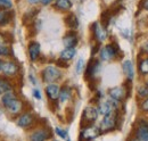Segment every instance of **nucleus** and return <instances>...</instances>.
I'll return each instance as SVG.
<instances>
[{
    "label": "nucleus",
    "instance_id": "obj_1",
    "mask_svg": "<svg viewBox=\"0 0 148 141\" xmlns=\"http://www.w3.org/2000/svg\"><path fill=\"white\" fill-rule=\"evenodd\" d=\"M2 104L9 110V113H12V114H18L21 112V109H22V106H23L22 103L16 98V96L10 91H8V92H6L3 94Z\"/></svg>",
    "mask_w": 148,
    "mask_h": 141
},
{
    "label": "nucleus",
    "instance_id": "obj_2",
    "mask_svg": "<svg viewBox=\"0 0 148 141\" xmlns=\"http://www.w3.org/2000/svg\"><path fill=\"white\" fill-rule=\"evenodd\" d=\"M60 72L59 70L55 67V66H48L46 67L43 72H42V77H43V81L46 82H55L57 81L59 77H60Z\"/></svg>",
    "mask_w": 148,
    "mask_h": 141
},
{
    "label": "nucleus",
    "instance_id": "obj_3",
    "mask_svg": "<svg viewBox=\"0 0 148 141\" xmlns=\"http://www.w3.org/2000/svg\"><path fill=\"white\" fill-rule=\"evenodd\" d=\"M115 125H116V118L112 113V114L106 115L104 117V120L101 121V124H100V129L103 131H110V130L115 127Z\"/></svg>",
    "mask_w": 148,
    "mask_h": 141
},
{
    "label": "nucleus",
    "instance_id": "obj_4",
    "mask_svg": "<svg viewBox=\"0 0 148 141\" xmlns=\"http://www.w3.org/2000/svg\"><path fill=\"white\" fill-rule=\"evenodd\" d=\"M0 70L6 75H15L18 70V66L13 62L7 63H0Z\"/></svg>",
    "mask_w": 148,
    "mask_h": 141
},
{
    "label": "nucleus",
    "instance_id": "obj_5",
    "mask_svg": "<svg viewBox=\"0 0 148 141\" xmlns=\"http://www.w3.org/2000/svg\"><path fill=\"white\" fill-rule=\"evenodd\" d=\"M137 140H148V123L146 121H140L138 130L136 132Z\"/></svg>",
    "mask_w": 148,
    "mask_h": 141
},
{
    "label": "nucleus",
    "instance_id": "obj_6",
    "mask_svg": "<svg viewBox=\"0 0 148 141\" xmlns=\"http://www.w3.org/2000/svg\"><path fill=\"white\" fill-rule=\"evenodd\" d=\"M99 129L95 127V126H89L87 129H84L81 133V138L86 139V140H92L95 138H97L99 136Z\"/></svg>",
    "mask_w": 148,
    "mask_h": 141
},
{
    "label": "nucleus",
    "instance_id": "obj_7",
    "mask_svg": "<svg viewBox=\"0 0 148 141\" xmlns=\"http://www.w3.org/2000/svg\"><path fill=\"white\" fill-rule=\"evenodd\" d=\"M116 51H117V49L115 48L114 44H107L105 48L101 49V51H100V57H101V59H104V60H110V59H112V58L116 55Z\"/></svg>",
    "mask_w": 148,
    "mask_h": 141
},
{
    "label": "nucleus",
    "instance_id": "obj_8",
    "mask_svg": "<svg viewBox=\"0 0 148 141\" xmlns=\"http://www.w3.org/2000/svg\"><path fill=\"white\" fill-rule=\"evenodd\" d=\"M98 117V109H96L95 107H87L84 109L83 113V118L88 122V123H92L97 120Z\"/></svg>",
    "mask_w": 148,
    "mask_h": 141
},
{
    "label": "nucleus",
    "instance_id": "obj_9",
    "mask_svg": "<svg viewBox=\"0 0 148 141\" xmlns=\"http://www.w3.org/2000/svg\"><path fill=\"white\" fill-rule=\"evenodd\" d=\"M93 32H95V35H96V38H97L98 41L106 40V38H107L106 29L104 26H101L99 23H95L93 24Z\"/></svg>",
    "mask_w": 148,
    "mask_h": 141
},
{
    "label": "nucleus",
    "instance_id": "obj_10",
    "mask_svg": "<svg viewBox=\"0 0 148 141\" xmlns=\"http://www.w3.org/2000/svg\"><path fill=\"white\" fill-rule=\"evenodd\" d=\"M59 91H60V89L56 84H49L46 88V93H47L48 98H50L51 100H56L59 98Z\"/></svg>",
    "mask_w": 148,
    "mask_h": 141
},
{
    "label": "nucleus",
    "instance_id": "obj_11",
    "mask_svg": "<svg viewBox=\"0 0 148 141\" xmlns=\"http://www.w3.org/2000/svg\"><path fill=\"white\" fill-rule=\"evenodd\" d=\"M110 96L112 97V99H114L115 101H120L124 98L125 96V92H124V89L121 88V87H115L110 90Z\"/></svg>",
    "mask_w": 148,
    "mask_h": 141
},
{
    "label": "nucleus",
    "instance_id": "obj_12",
    "mask_svg": "<svg viewBox=\"0 0 148 141\" xmlns=\"http://www.w3.org/2000/svg\"><path fill=\"white\" fill-rule=\"evenodd\" d=\"M29 53L31 60H37L40 55V44L38 42H31L29 46Z\"/></svg>",
    "mask_w": 148,
    "mask_h": 141
},
{
    "label": "nucleus",
    "instance_id": "obj_13",
    "mask_svg": "<svg viewBox=\"0 0 148 141\" xmlns=\"http://www.w3.org/2000/svg\"><path fill=\"white\" fill-rule=\"evenodd\" d=\"M99 62L98 60H91L90 63H89V65H88V67H87V77H93L96 74H97V72L99 70Z\"/></svg>",
    "mask_w": 148,
    "mask_h": 141
},
{
    "label": "nucleus",
    "instance_id": "obj_14",
    "mask_svg": "<svg viewBox=\"0 0 148 141\" xmlns=\"http://www.w3.org/2000/svg\"><path fill=\"white\" fill-rule=\"evenodd\" d=\"M63 43H64V46L66 48H74V46L77 43V36L73 32L72 33H69V34L64 38Z\"/></svg>",
    "mask_w": 148,
    "mask_h": 141
},
{
    "label": "nucleus",
    "instance_id": "obj_15",
    "mask_svg": "<svg viewBox=\"0 0 148 141\" xmlns=\"http://www.w3.org/2000/svg\"><path fill=\"white\" fill-rule=\"evenodd\" d=\"M33 122V116L31 115V114H29V113H26V114H23L21 117L18 118V124L19 126H22V127H27L29 125H31Z\"/></svg>",
    "mask_w": 148,
    "mask_h": 141
},
{
    "label": "nucleus",
    "instance_id": "obj_16",
    "mask_svg": "<svg viewBox=\"0 0 148 141\" xmlns=\"http://www.w3.org/2000/svg\"><path fill=\"white\" fill-rule=\"evenodd\" d=\"M50 137V133L47 131V130H39L37 132H34L32 136H31V140L34 141H41V140H46Z\"/></svg>",
    "mask_w": 148,
    "mask_h": 141
},
{
    "label": "nucleus",
    "instance_id": "obj_17",
    "mask_svg": "<svg viewBox=\"0 0 148 141\" xmlns=\"http://www.w3.org/2000/svg\"><path fill=\"white\" fill-rule=\"evenodd\" d=\"M113 105H112L111 103H103V104H100L99 106V108H98V113L99 114H101V115H104V116H106V115H110L113 113Z\"/></svg>",
    "mask_w": 148,
    "mask_h": 141
},
{
    "label": "nucleus",
    "instance_id": "obj_18",
    "mask_svg": "<svg viewBox=\"0 0 148 141\" xmlns=\"http://www.w3.org/2000/svg\"><path fill=\"white\" fill-rule=\"evenodd\" d=\"M123 72H124L125 76L129 80H132V77H133V65H132L131 60H125L123 63Z\"/></svg>",
    "mask_w": 148,
    "mask_h": 141
},
{
    "label": "nucleus",
    "instance_id": "obj_19",
    "mask_svg": "<svg viewBox=\"0 0 148 141\" xmlns=\"http://www.w3.org/2000/svg\"><path fill=\"white\" fill-rule=\"evenodd\" d=\"M75 49L74 48H66V49H64L62 53H60V59L62 60H71L72 58H73L74 56H75Z\"/></svg>",
    "mask_w": 148,
    "mask_h": 141
},
{
    "label": "nucleus",
    "instance_id": "obj_20",
    "mask_svg": "<svg viewBox=\"0 0 148 141\" xmlns=\"http://www.w3.org/2000/svg\"><path fill=\"white\" fill-rule=\"evenodd\" d=\"M72 7L71 0H56V8L60 10H69Z\"/></svg>",
    "mask_w": 148,
    "mask_h": 141
},
{
    "label": "nucleus",
    "instance_id": "obj_21",
    "mask_svg": "<svg viewBox=\"0 0 148 141\" xmlns=\"http://www.w3.org/2000/svg\"><path fill=\"white\" fill-rule=\"evenodd\" d=\"M70 97H71V90L67 88V87L63 88L59 91V100H60V103L67 101L70 99Z\"/></svg>",
    "mask_w": 148,
    "mask_h": 141
},
{
    "label": "nucleus",
    "instance_id": "obj_22",
    "mask_svg": "<svg viewBox=\"0 0 148 141\" xmlns=\"http://www.w3.org/2000/svg\"><path fill=\"white\" fill-rule=\"evenodd\" d=\"M66 24L71 27V29H76L79 26V21L75 15L73 14H70L67 17H66Z\"/></svg>",
    "mask_w": 148,
    "mask_h": 141
},
{
    "label": "nucleus",
    "instance_id": "obj_23",
    "mask_svg": "<svg viewBox=\"0 0 148 141\" xmlns=\"http://www.w3.org/2000/svg\"><path fill=\"white\" fill-rule=\"evenodd\" d=\"M12 13L10 12H0V25H3L6 23H9L12 19Z\"/></svg>",
    "mask_w": 148,
    "mask_h": 141
},
{
    "label": "nucleus",
    "instance_id": "obj_24",
    "mask_svg": "<svg viewBox=\"0 0 148 141\" xmlns=\"http://www.w3.org/2000/svg\"><path fill=\"white\" fill-rule=\"evenodd\" d=\"M12 90V86L7 80H0V94H3Z\"/></svg>",
    "mask_w": 148,
    "mask_h": 141
},
{
    "label": "nucleus",
    "instance_id": "obj_25",
    "mask_svg": "<svg viewBox=\"0 0 148 141\" xmlns=\"http://www.w3.org/2000/svg\"><path fill=\"white\" fill-rule=\"evenodd\" d=\"M139 70L141 74H148V58L143 60L139 65Z\"/></svg>",
    "mask_w": 148,
    "mask_h": 141
},
{
    "label": "nucleus",
    "instance_id": "obj_26",
    "mask_svg": "<svg viewBox=\"0 0 148 141\" xmlns=\"http://www.w3.org/2000/svg\"><path fill=\"white\" fill-rule=\"evenodd\" d=\"M138 94L141 98L148 97V86H140L138 88Z\"/></svg>",
    "mask_w": 148,
    "mask_h": 141
},
{
    "label": "nucleus",
    "instance_id": "obj_27",
    "mask_svg": "<svg viewBox=\"0 0 148 141\" xmlns=\"http://www.w3.org/2000/svg\"><path fill=\"white\" fill-rule=\"evenodd\" d=\"M13 7L12 0H0V8L1 9H9Z\"/></svg>",
    "mask_w": 148,
    "mask_h": 141
},
{
    "label": "nucleus",
    "instance_id": "obj_28",
    "mask_svg": "<svg viewBox=\"0 0 148 141\" xmlns=\"http://www.w3.org/2000/svg\"><path fill=\"white\" fill-rule=\"evenodd\" d=\"M83 68H84V60H83L82 58H80V59L77 60V64H76V68H75V70H76L77 74H80V73H82Z\"/></svg>",
    "mask_w": 148,
    "mask_h": 141
},
{
    "label": "nucleus",
    "instance_id": "obj_29",
    "mask_svg": "<svg viewBox=\"0 0 148 141\" xmlns=\"http://www.w3.org/2000/svg\"><path fill=\"white\" fill-rule=\"evenodd\" d=\"M56 133H57L60 138H63V139H66V138H67V132L64 131V130L60 129V127H56Z\"/></svg>",
    "mask_w": 148,
    "mask_h": 141
},
{
    "label": "nucleus",
    "instance_id": "obj_30",
    "mask_svg": "<svg viewBox=\"0 0 148 141\" xmlns=\"http://www.w3.org/2000/svg\"><path fill=\"white\" fill-rule=\"evenodd\" d=\"M10 53V50L7 46H3V47H0V55L1 56H8Z\"/></svg>",
    "mask_w": 148,
    "mask_h": 141
},
{
    "label": "nucleus",
    "instance_id": "obj_31",
    "mask_svg": "<svg viewBox=\"0 0 148 141\" xmlns=\"http://www.w3.org/2000/svg\"><path fill=\"white\" fill-rule=\"evenodd\" d=\"M141 109H143V110H145V112H148V99H146V100L143 103V105H141Z\"/></svg>",
    "mask_w": 148,
    "mask_h": 141
},
{
    "label": "nucleus",
    "instance_id": "obj_32",
    "mask_svg": "<svg viewBox=\"0 0 148 141\" xmlns=\"http://www.w3.org/2000/svg\"><path fill=\"white\" fill-rule=\"evenodd\" d=\"M6 46V41H5V36L0 33V47Z\"/></svg>",
    "mask_w": 148,
    "mask_h": 141
},
{
    "label": "nucleus",
    "instance_id": "obj_33",
    "mask_svg": "<svg viewBox=\"0 0 148 141\" xmlns=\"http://www.w3.org/2000/svg\"><path fill=\"white\" fill-rule=\"evenodd\" d=\"M33 94H34V97H36L37 99H41V94H40V91H39V90L34 89V90H33Z\"/></svg>",
    "mask_w": 148,
    "mask_h": 141
},
{
    "label": "nucleus",
    "instance_id": "obj_34",
    "mask_svg": "<svg viewBox=\"0 0 148 141\" xmlns=\"http://www.w3.org/2000/svg\"><path fill=\"white\" fill-rule=\"evenodd\" d=\"M143 7H144V9L148 10V0H144L143 1Z\"/></svg>",
    "mask_w": 148,
    "mask_h": 141
},
{
    "label": "nucleus",
    "instance_id": "obj_35",
    "mask_svg": "<svg viewBox=\"0 0 148 141\" xmlns=\"http://www.w3.org/2000/svg\"><path fill=\"white\" fill-rule=\"evenodd\" d=\"M51 1H53V0H41L40 2H41L42 5H45V6H47V5H49Z\"/></svg>",
    "mask_w": 148,
    "mask_h": 141
},
{
    "label": "nucleus",
    "instance_id": "obj_36",
    "mask_svg": "<svg viewBox=\"0 0 148 141\" xmlns=\"http://www.w3.org/2000/svg\"><path fill=\"white\" fill-rule=\"evenodd\" d=\"M30 3H38V2H40L41 0H27Z\"/></svg>",
    "mask_w": 148,
    "mask_h": 141
},
{
    "label": "nucleus",
    "instance_id": "obj_37",
    "mask_svg": "<svg viewBox=\"0 0 148 141\" xmlns=\"http://www.w3.org/2000/svg\"><path fill=\"white\" fill-rule=\"evenodd\" d=\"M147 86H148V82H147Z\"/></svg>",
    "mask_w": 148,
    "mask_h": 141
}]
</instances>
